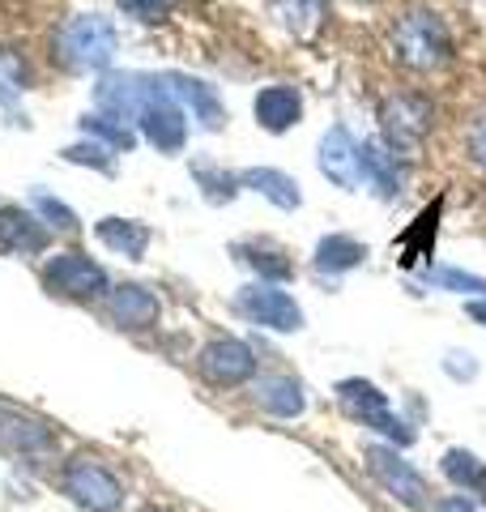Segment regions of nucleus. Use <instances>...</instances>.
Instances as JSON below:
<instances>
[{
    "instance_id": "obj_5",
    "label": "nucleus",
    "mask_w": 486,
    "mask_h": 512,
    "mask_svg": "<svg viewBox=\"0 0 486 512\" xmlns=\"http://www.w3.org/2000/svg\"><path fill=\"white\" fill-rule=\"evenodd\" d=\"M363 466H367V474L376 478V483H380L388 495H393L401 508L423 512V508L431 504L427 478L414 470V461H405L401 448H393V444H367V448H363Z\"/></svg>"
},
{
    "instance_id": "obj_13",
    "label": "nucleus",
    "mask_w": 486,
    "mask_h": 512,
    "mask_svg": "<svg viewBox=\"0 0 486 512\" xmlns=\"http://www.w3.org/2000/svg\"><path fill=\"white\" fill-rule=\"evenodd\" d=\"M107 316L116 329H128V333H141V329H154L158 316H162V303L150 286L141 282H120L111 286L107 295Z\"/></svg>"
},
{
    "instance_id": "obj_33",
    "label": "nucleus",
    "mask_w": 486,
    "mask_h": 512,
    "mask_svg": "<svg viewBox=\"0 0 486 512\" xmlns=\"http://www.w3.org/2000/svg\"><path fill=\"white\" fill-rule=\"evenodd\" d=\"M444 372L452 380H474L478 376V359L469 355V350H448V355H444Z\"/></svg>"
},
{
    "instance_id": "obj_12",
    "label": "nucleus",
    "mask_w": 486,
    "mask_h": 512,
    "mask_svg": "<svg viewBox=\"0 0 486 512\" xmlns=\"http://www.w3.org/2000/svg\"><path fill=\"white\" fill-rule=\"evenodd\" d=\"M363 141H354V133L346 124H333L329 133L320 137L316 146V167L329 184L346 188V192H359L363 188V154H359Z\"/></svg>"
},
{
    "instance_id": "obj_14",
    "label": "nucleus",
    "mask_w": 486,
    "mask_h": 512,
    "mask_svg": "<svg viewBox=\"0 0 486 512\" xmlns=\"http://www.w3.org/2000/svg\"><path fill=\"white\" fill-rule=\"evenodd\" d=\"M162 77H167V90L175 94V103L197 120V128L218 133V128L226 124V107H222L218 90L209 82H201V77H192V73H162Z\"/></svg>"
},
{
    "instance_id": "obj_10",
    "label": "nucleus",
    "mask_w": 486,
    "mask_h": 512,
    "mask_svg": "<svg viewBox=\"0 0 486 512\" xmlns=\"http://www.w3.org/2000/svg\"><path fill=\"white\" fill-rule=\"evenodd\" d=\"M137 137L145 146H154L158 154H184L188 146V111L175 103V94L167 90V77L154 90V99L141 107L137 116Z\"/></svg>"
},
{
    "instance_id": "obj_37",
    "label": "nucleus",
    "mask_w": 486,
    "mask_h": 512,
    "mask_svg": "<svg viewBox=\"0 0 486 512\" xmlns=\"http://www.w3.org/2000/svg\"><path fill=\"white\" fill-rule=\"evenodd\" d=\"M137 512H167V508H158V504H145V508H137Z\"/></svg>"
},
{
    "instance_id": "obj_25",
    "label": "nucleus",
    "mask_w": 486,
    "mask_h": 512,
    "mask_svg": "<svg viewBox=\"0 0 486 512\" xmlns=\"http://www.w3.org/2000/svg\"><path fill=\"white\" fill-rule=\"evenodd\" d=\"M192 184L201 188V197L209 205H231L239 192H243L239 171H226L218 163H209V158H197V163H192Z\"/></svg>"
},
{
    "instance_id": "obj_36",
    "label": "nucleus",
    "mask_w": 486,
    "mask_h": 512,
    "mask_svg": "<svg viewBox=\"0 0 486 512\" xmlns=\"http://www.w3.org/2000/svg\"><path fill=\"white\" fill-rule=\"evenodd\" d=\"M465 316L486 329V299H465Z\"/></svg>"
},
{
    "instance_id": "obj_34",
    "label": "nucleus",
    "mask_w": 486,
    "mask_h": 512,
    "mask_svg": "<svg viewBox=\"0 0 486 512\" xmlns=\"http://www.w3.org/2000/svg\"><path fill=\"white\" fill-rule=\"evenodd\" d=\"M465 146H469V158H474V163L486 171V116H482L474 128H469V141H465Z\"/></svg>"
},
{
    "instance_id": "obj_27",
    "label": "nucleus",
    "mask_w": 486,
    "mask_h": 512,
    "mask_svg": "<svg viewBox=\"0 0 486 512\" xmlns=\"http://www.w3.org/2000/svg\"><path fill=\"white\" fill-rule=\"evenodd\" d=\"M423 282L431 291H448V295H465V299H486V278L482 274H469V269L457 265H431Z\"/></svg>"
},
{
    "instance_id": "obj_23",
    "label": "nucleus",
    "mask_w": 486,
    "mask_h": 512,
    "mask_svg": "<svg viewBox=\"0 0 486 512\" xmlns=\"http://www.w3.org/2000/svg\"><path fill=\"white\" fill-rule=\"evenodd\" d=\"M231 252H235L248 269H256V274H261V282L282 286V282L295 278V261H290V256H286L278 244H269V239H243V244H235Z\"/></svg>"
},
{
    "instance_id": "obj_3",
    "label": "nucleus",
    "mask_w": 486,
    "mask_h": 512,
    "mask_svg": "<svg viewBox=\"0 0 486 512\" xmlns=\"http://www.w3.org/2000/svg\"><path fill=\"white\" fill-rule=\"evenodd\" d=\"M337 406H342L354 423H363V427L376 431V436H384V444H393V448L414 444V427L393 410L388 393H380L376 384L363 380V376L337 380Z\"/></svg>"
},
{
    "instance_id": "obj_11",
    "label": "nucleus",
    "mask_w": 486,
    "mask_h": 512,
    "mask_svg": "<svg viewBox=\"0 0 486 512\" xmlns=\"http://www.w3.org/2000/svg\"><path fill=\"white\" fill-rule=\"evenodd\" d=\"M197 372L214 389H239V384H248L256 376V350L243 338H214L201 346Z\"/></svg>"
},
{
    "instance_id": "obj_26",
    "label": "nucleus",
    "mask_w": 486,
    "mask_h": 512,
    "mask_svg": "<svg viewBox=\"0 0 486 512\" xmlns=\"http://www.w3.org/2000/svg\"><path fill=\"white\" fill-rule=\"evenodd\" d=\"M77 128H81V137H90V141H103L107 150H116V154H128L137 146V128H128V124H120V120H111V116H99V111H86V116L77 120Z\"/></svg>"
},
{
    "instance_id": "obj_18",
    "label": "nucleus",
    "mask_w": 486,
    "mask_h": 512,
    "mask_svg": "<svg viewBox=\"0 0 486 512\" xmlns=\"http://www.w3.org/2000/svg\"><path fill=\"white\" fill-rule=\"evenodd\" d=\"M0 444L22 457H43L56 448V431L30 414H0Z\"/></svg>"
},
{
    "instance_id": "obj_30",
    "label": "nucleus",
    "mask_w": 486,
    "mask_h": 512,
    "mask_svg": "<svg viewBox=\"0 0 486 512\" xmlns=\"http://www.w3.org/2000/svg\"><path fill=\"white\" fill-rule=\"evenodd\" d=\"M60 158H64V163H73V167H90V171H99V175L116 171V150H107L103 141H90V137H81L77 146L60 150Z\"/></svg>"
},
{
    "instance_id": "obj_32",
    "label": "nucleus",
    "mask_w": 486,
    "mask_h": 512,
    "mask_svg": "<svg viewBox=\"0 0 486 512\" xmlns=\"http://www.w3.org/2000/svg\"><path fill=\"white\" fill-rule=\"evenodd\" d=\"M116 5L124 9V18H137V22H162V18H171V9H175V0H116Z\"/></svg>"
},
{
    "instance_id": "obj_2",
    "label": "nucleus",
    "mask_w": 486,
    "mask_h": 512,
    "mask_svg": "<svg viewBox=\"0 0 486 512\" xmlns=\"http://www.w3.org/2000/svg\"><path fill=\"white\" fill-rule=\"evenodd\" d=\"M388 47H393V60L405 64L414 73H431L444 69V64L457 56V39H452V26L444 22L440 9L414 5L405 9L393 22V35H388Z\"/></svg>"
},
{
    "instance_id": "obj_4",
    "label": "nucleus",
    "mask_w": 486,
    "mask_h": 512,
    "mask_svg": "<svg viewBox=\"0 0 486 512\" xmlns=\"http://www.w3.org/2000/svg\"><path fill=\"white\" fill-rule=\"evenodd\" d=\"M435 124V107L427 94H388L380 103V141L397 158H410L427 141Z\"/></svg>"
},
{
    "instance_id": "obj_6",
    "label": "nucleus",
    "mask_w": 486,
    "mask_h": 512,
    "mask_svg": "<svg viewBox=\"0 0 486 512\" xmlns=\"http://www.w3.org/2000/svg\"><path fill=\"white\" fill-rule=\"evenodd\" d=\"M60 487L77 508H86V512H120V504H124V483L103 466L99 457H86V453L64 461Z\"/></svg>"
},
{
    "instance_id": "obj_19",
    "label": "nucleus",
    "mask_w": 486,
    "mask_h": 512,
    "mask_svg": "<svg viewBox=\"0 0 486 512\" xmlns=\"http://www.w3.org/2000/svg\"><path fill=\"white\" fill-rule=\"evenodd\" d=\"M252 397L265 414H273V419H299L307 410V393L295 376H261L252 384Z\"/></svg>"
},
{
    "instance_id": "obj_15",
    "label": "nucleus",
    "mask_w": 486,
    "mask_h": 512,
    "mask_svg": "<svg viewBox=\"0 0 486 512\" xmlns=\"http://www.w3.org/2000/svg\"><path fill=\"white\" fill-rule=\"evenodd\" d=\"M52 244V231L35 210L22 205H0V248L13 256H39Z\"/></svg>"
},
{
    "instance_id": "obj_8",
    "label": "nucleus",
    "mask_w": 486,
    "mask_h": 512,
    "mask_svg": "<svg viewBox=\"0 0 486 512\" xmlns=\"http://www.w3.org/2000/svg\"><path fill=\"white\" fill-rule=\"evenodd\" d=\"M162 86L158 73H103L99 82H94V107H99V116H111L128 128H137V116L141 107L154 99V90Z\"/></svg>"
},
{
    "instance_id": "obj_17",
    "label": "nucleus",
    "mask_w": 486,
    "mask_h": 512,
    "mask_svg": "<svg viewBox=\"0 0 486 512\" xmlns=\"http://www.w3.org/2000/svg\"><path fill=\"white\" fill-rule=\"evenodd\" d=\"M94 235H99L103 248L124 256V261H141V256L150 252V239H154V231L145 227L141 218H116V214L94 222Z\"/></svg>"
},
{
    "instance_id": "obj_16",
    "label": "nucleus",
    "mask_w": 486,
    "mask_h": 512,
    "mask_svg": "<svg viewBox=\"0 0 486 512\" xmlns=\"http://www.w3.org/2000/svg\"><path fill=\"white\" fill-rule=\"evenodd\" d=\"M252 116L265 133H286L303 120V94L286 82H273V86H261L252 99Z\"/></svg>"
},
{
    "instance_id": "obj_31",
    "label": "nucleus",
    "mask_w": 486,
    "mask_h": 512,
    "mask_svg": "<svg viewBox=\"0 0 486 512\" xmlns=\"http://www.w3.org/2000/svg\"><path fill=\"white\" fill-rule=\"evenodd\" d=\"M30 86V69L18 52H9V47H0V103H18Z\"/></svg>"
},
{
    "instance_id": "obj_9",
    "label": "nucleus",
    "mask_w": 486,
    "mask_h": 512,
    "mask_svg": "<svg viewBox=\"0 0 486 512\" xmlns=\"http://www.w3.org/2000/svg\"><path fill=\"white\" fill-rule=\"evenodd\" d=\"M235 312L243 320L261 329H273V333H299L303 329V308L295 303V295L282 291L273 282H248L235 291Z\"/></svg>"
},
{
    "instance_id": "obj_1",
    "label": "nucleus",
    "mask_w": 486,
    "mask_h": 512,
    "mask_svg": "<svg viewBox=\"0 0 486 512\" xmlns=\"http://www.w3.org/2000/svg\"><path fill=\"white\" fill-rule=\"evenodd\" d=\"M120 52V30L103 13H73L52 39V60L69 73H111Z\"/></svg>"
},
{
    "instance_id": "obj_35",
    "label": "nucleus",
    "mask_w": 486,
    "mask_h": 512,
    "mask_svg": "<svg viewBox=\"0 0 486 512\" xmlns=\"http://www.w3.org/2000/svg\"><path fill=\"white\" fill-rule=\"evenodd\" d=\"M435 512H478V504L465 500V495H444V500L435 504Z\"/></svg>"
},
{
    "instance_id": "obj_24",
    "label": "nucleus",
    "mask_w": 486,
    "mask_h": 512,
    "mask_svg": "<svg viewBox=\"0 0 486 512\" xmlns=\"http://www.w3.org/2000/svg\"><path fill=\"white\" fill-rule=\"evenodd\" d=\"M440 470L452 487L465 491V500L486 504V461L478 453H469V448H448L440 457Z\"/></svg>"
},
{
    "instance_id": "obj_20",
    "label": "nucleus",
    "mask_w": 486,
    "mask_h": 512,
    "mask_svg": "<svg viewBox=\"0 0 486 512\" xmlns=\"http://www.w3.org/2000/svg\"><path fill=\"white\" fill-rule=\"evenodd\" d=\"M363 188H371L380 201H393L401 192V163L397 154L384 146V141H363Z\"/></svg>"
},
{
    "instance_id": "obj_21",
    "label": "nucleus",
    "mask_w": 486,
    "mask_h": 512,
    "mask_svg": "<svg viewBox=\"0 0 486 512\" xmlns=\"http://www.w3.org/2000/svg\"><path fill=\"white\" fill-rule=\"evenodd\" d=\"M239 184L243 188H252V192H261V197L269 205H278V210H299L303 205V188L295 175H286L278 167H248V171H239Z\"/></svg>"
},
{
    "instance_id": "obj_29",
    "label": "nucleus",
    "mask_w": 486,
    "mask_h": 512,
    "mask_svg": "<svg viewBox=\"0 0 486 512\" xmlns=\"http://www.w3.org/2000/svg\"><path fill=\"white\" fill-rule=\"evenodd\" d=\"M30 201H35V214L47 222V231H60V235H77L81 231V218L60 197H52V192L35 188V197H30Z\"/></svg>"
},
{
    "instance_id": "obj_28",
    "label": "nucleus",
    "mask_w": 486,
    "mask_h": 512,
    "mask_svg": "<svg viewBox=\"0 0 486 512\" xmlns=\"http://www.w3.org/2000/svg\"><path fill=\"white\" fill-rule=\"evenodd\" d=\"M269 9L290 35H312L324 22V0H269Z\"/></svg>"
},
{
    "instance_id": "obj_22",
    "label": "nucleus",
    "mask_w": 486,
    "mask_h": 512,
    "mask_svg": "<svg viewBox=\"0 0 486 512\" xmlns=\"http://www.w3.org/2000/svg\"><path fill=\"white\" fill-rule=\"evenodd\" d=\"M363 261H367V244H359L354 235H342V231L324 235L316 244V256H312L316 274H324V278H342L350 269H359Z\"/></svg>"
},
{
    "instance_id": "obj_7",
    "label": "nucleus",
    "mask_w": 486,
    "mask_h": 512,
    "mask_svg": "<svg viewBox=\"0 0 486 512\" xmlns=\"http://www.w3.org/2000/svg\"><path fill=\"white\" fill-rule=\"evenodd\" d=\"M43 286L60 299H77V303H94L111 295V278L107 269L86 252H56L43 265Z\"/></svg>"
}]
</instances>
